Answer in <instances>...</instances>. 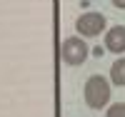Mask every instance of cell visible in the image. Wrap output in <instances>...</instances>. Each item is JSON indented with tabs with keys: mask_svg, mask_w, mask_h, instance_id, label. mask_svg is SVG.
<instances>
[{
	"mask_svg": "<svg viewBox=\"0 0 125 117\" xmlns=\"http://www.w3.org/2000/svg\"><path fill=\"white\" fill-rule=\"evenodd\" d=\"M83 95H85V105L90 110H100V107H105L110 102V82L103 75H90L85 80Z\"/></svg>",
	"mask_w": 125,
	"mask_h": 117,
	"instance_id": "6da1fadb",
	"label": "cell"
},
{
	"mask_svg": "<svg viewBox=\"0 0 125 117\" xmlns=\"http://www.w3.org/2000/svg\"><path fill=\"white\" fill-rule=\"evenodd\" d=\"M88 45H85V40L80 37H65L62 40V45H60V57L65 65H80V62H85L88 57Z\"/></svg>",
	"mask_w": 125,
	"mask_h": 117,
	"instance_id": "7a4b0ae2",
	"label": "cell"
},
{
	"mask_svg": "<svg viewBox=\"0 0 125 117\" xmlns=\"http://www.w3.org/2000/svg\"><path fill=\"white\" fill-rule=\"evenodd\" d=\"M75 30L83 37H98L105 30V15L98 13V10H88L75 20Z\"/></svg>",
	"mask_w": 125,
	"mask_h": 117,
	"instance_id": "3957f363",
	"label": "cell"
},
{
	"mask_svg": "<svg viewBox=\"0 0 125 117\" xmlns=\"http://www.w3.org/2000/svg\"><path fill=\"white\" fill-rule=\"evenodd\" d=\"M105 47L115 55H123L125 52V25H115L105 33Z\"/></svg>",
	"mask_w": 125,
	"mask_h": 117,
	"instance_id": "277c9868",
	"label": "cell"
},
{
	"mask_svg": "<svg viewBox=\"0 0 125 117\" xmlns=\"http://www.w3.org/2000/svg\"><path fill=\"white\" fill-rule=\"evenodd\" d=\"M110 80L118 87H125V57H118L110 67Z\"/></svg>",
	"mask_w": 125,
	"mask_h": 117,
	"instance_id": "5b68a950",
	"label": "cell"
},
{
	"mask_svg": "<svg viewBox=\"0 0 125 117\" xmlns=\"http://www.w3.org/2000/svg\"><path fill=\"white\" fill-rule=\"evenodd\" d=\"M105 117H125V102H115V105H110Z\"/></svg>",
	"mask_w": 125,
	"mask_h": 117,
	"instance_id": "8992f818",
	"label": "cell"
},
{
	"mask_svg": "<svg viewBox=\"0 0 125 117\" xmlns=\"http://www.w3.org/2000/svg\"><path fill=\"white\" fill-rule=\"evenodd\" d=\"M110 3H113V5H115L118 10H125V0H110Z\"/></svg>",
	"mask_w": 125,
	"mask_h": 117,
	"instance_id": "52a82bcc",
	"label": "cell"
}]
</instances>
